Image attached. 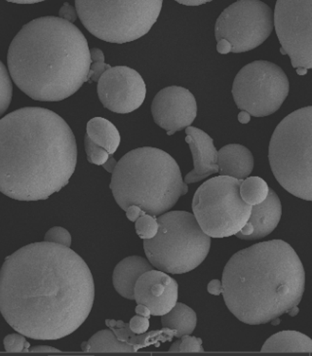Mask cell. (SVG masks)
Masks as SVG:
<instances>
[{
  "label": "cell",
  "mask_w": 312,
  "mask_h": 356,
  "mask_svg": "<svg viewBox=\"0 0 312 356\" xmlns=\"http://www.w3.org/2000/svg\"><path fill=\"white\" fill-rule=\"evenodd\" d=\"M95 300L90 268L69 247L36 242L7 257L0 273V311L16 332L59 340L85 322Z\"/></svg>",
  "instance_id": "cell-1"
},
{
  "label": "cell",
  "mask_w": 312,
  "mask_h": 356,
  "mask_svg": "<svg viewBox=\"0 0 312 356\" xmlns=\"http://www.w3.org/2000/svg\"><path fill=\"white\" fill-rule=\"evenodd\" d=\"M77 146L54 111L28 106L0 120V191L20 201L45 200L76 171Z\"/></svg>",
  "instance_id": "cell-2"
},
{
  "label": "cell",
  "mask_w": 312,
  "mask_h": 356,
  "mask_svg": "<svg viewBox=\"0 0 312 356\" xmlns=\"http://www.w3.org/2000/svg\"><path fill=\"white\" fill-rule=\"evenodd\" d=\"M91 63V49L81 31L53 16L24 26L7 54L12 81L40 102H60L76 93L88 81Z\"/></svg>",
  "instance_id": "cell-3"
},
{
  "label": "cell",
  "mask_w": 312,
  "mask_h": 356,
  "mask_svg": "<svg viewBox=\"0 0 312 356\" xmlns=\"http://www.w3.org/2000/svg\"><path fill=\"white\" fill-rule=\"evenodd\" d=\"M222 282L231 314L243 323L261 325L297 307L306 273L293 247L277 239L234 254L224 266Z\"/></svg>",
  "instance_id": "cell-4"
},
{
  "label": "cell",
  "mask_w": 312,
  "mask_h": 356,
  "mask_svg": "<svg viewBox=\"0 0 312 356\" xmlns=\"http://www.w3.org/2000/svg\"><path fill=\"white\" fill-rule=\"evenodd\" d=\"M110 188L121 209L138 205L154 216L172 209L188 191L175 159L151 147L125 154L116 164Z\"/></svg>",
  "instance_id": "cell-5"
},
{
  "label": "cell",
  "mask_w": 312,
  "mask_h": 356,
  "mask_svg": "<svg viewBox=\"0 0 312 356\" xmlns=\"http://www.w3.org/2000/svg\"><path fill=\"white\" fill-rule=\"evenodd\" d=\"M273 175L288 193L312 201V106L287 115L268 147Z\"/></svg>",
  "instance_id": "cell-6"
},
{
  "label": "cell",
  "mask_w": 312,
  "mask_h": 356,
  "mask_svg": "<svg viewBox=\"0 0 312 356\" xmlns=\"http://www.w3.org/2000/svg\"><path fill=\"white\" fill-rule=\"evenodd\" d=\"M156 236L144 241L147 260L156 270L181 275L202 265L211 247L197 218L186 211H171L157 218Z\"/></svg>",
  "instance_id": "cell-7"
},
{
  "label": "cell",
  "mask_w": 312,
  "mask_h": 356,
  "mask_svg": "<svg viewBox=\"0 0 312 356\" xmlns=\"http://www.w3.org/2000/svg\"><path fill=\"white\" fill-rule=\"evenodd\" d=\"M163 0H76L87 31L106 42H131L146 35L161 15Z\"/></svg>",
  "instance_id": "cell-8"
},
{
  "label": "cell",
  "mask_w": 312,
  "mask_h": 356,
  "mask_svg": "<svg viewBox=\"0 0 312 356\" xmlns=\"http://www.w3.org/2000/svg\"><path fill=\"white\" fill-rule=\"evenodd\" d=\"M242 181L229 176L215 177L200 186L193 196V214L210 237L236 236L250 219L253 206L242 198Z\"/></svg>",
  "instance_id": "cell-9"
},
{
  "label": "cell",
  "mask_w": 312,
  "mask_h": 356,
  "mask_svg": "<svg viewBox=\"0 0 312 356\" xmlns=\"http://www.w3.org/2000/svg\"><path fill=\"white\" fill-rule=\"evenodd\" d=\"M231 92L237 108L265 118L281 108L289 94V81L277 65L255 60L237 74Z\"/></svg>",
  "instance_id": "cell-10"
},
{
  "label": "cell",
  "mask_w": 312,
  "mask_h": 356,
  "mask_svg": "<svg viewBox=\"0 0 312 356\" xmlns=\"http://www.w3.org/2000/svg\"><path fill=\"white\" fill-rule=\"evenodd\" d=\"M274 13L261 0H238L222 11L215 36L227 53H243L263 44L274 29Z\"/></svg>",
  "instance_id": "cell-11"
},
{
  "label": "cell",
  "mask_w": 312,
  "mask_h": 356,
  "mask_svg": "<svg viewBox=\"0 0 312 356\" xmlns=\"http://www.w3.org/2000/svg\"><path fill=\"white\" fill-rule=\"evenodd\" d=\"M274 26L281 52L306 74L312 70V0H277Z\"/></svg>",
  "instance_id": "cell-12"
},
{
  "label": "cell",
  "mask_w": 312,
  "mask_h": 356,
  "mask_svg": "<svg viewBox=\"0 0 312 356\" xmlns=\"http://www.w3.org/2000/svg\"><path fill=\"white\" fill-rule=\"evenodd\" d=\"M147 86L137 70L125 65L111 67L98 82V96L106 108L113 113H130L144 104Z\"/></svg>",
  "instance_id": "cell-13"
},
{
  "label": "cell",
  "mask_w": 312,
  "mask_h": 356,
  "mask_svg": "<svg viewBox=\"0 0 312 356\" xmlns=\"http://www.w3.org/2000/svg\"><path fill=\"white\" fill-rule=\"evenodd\" d=\"M151 113L154 122L172 136L192 124L197 115V100L183 87H166L154 97Z\"/></svg>",
  "instance_id": "cell-14"
},
{
  "label": "cell",
  "mask_w": 312,
  "mask_h": 356,
  "mask_svg": "<svg viewBox=\"0 0 312 356\" xmlns=\"http://www.w3.org/2000/svg\"><path fill=\"white\" fill-rule=\"evenodd\" d=\"M178 283L165 271H147L138 280L135 287V301L149 307L151 316H165L178 301Z\"/></svg>",
  "instance_id": "cell-15"
},
{
  "label": "cell",
  "mask_w": 312,
  "mask_h": 356,
  "mask_svg": "<svg viewBox=\"0 0 312 356\" xmlns=\"http://www.w3.org/2000/svg\"><path fill=\"white\" fill-rule=\"evenodd\" d=\"M186 142L192 151L195 168L186 176L185 183H198L220 172L219 152L215 147L212 138L204 131L192 126L186 128Z\"/></svg>",
  "instance_id": "cell-16"
},
{
  "label": "cell",
  "mask_w": 312,
  "mask_h": 356,
  "mask_svg": "<svg viewBox=\"0 0 312 356\" xmlns=\"http://www.w3.org/2000/svg\"><path fill=\"white\" fill-rule=\"evenodd\" d=\"M281 215V201L275 191L270 188L267 200L253 206L252 214L248 222L252 225L254 232L251 236H246L244 241H258L272 234L279 224Z\"/></svg>",
  "instance_id": "cell-17"
},
{
  "label": "cell",
  "mask_w": 312,
  "mask_h": 356,
  "mask_svg": "<svg viewBox=\"0 0 312 356\" xmlns=\"http://www.w3.org/2000/svg\"><path fill=\"white\" fill-rule=\"evenodd\" d=\"M154 270L151 261L140 256L123 259L113 271V286L121 297L135 300V287L138 280L147 271Z\"/></svg>",
  "instance_id": "cell-18"
},
{
  "label": "cell",
  "mask_w": 312,
  "mask_h": 356,
  "mask_svg": "<svg viewBox=\"0 0 312 356\" xmlns=\"http://www.w3.org/2000/svg\"><path fill=\"white\" fill-rule=\"evenodd\" d=\"M217 164L222 176L245 180L252 173L255 161L252 152L246 147L231 144L220 149Z\"/></svg>",
  "instance_id": "cell-19"
},
{
  "label": "cell",
  "mask_w": 312,
  "mask_h": 356,
  "mask_svg": "<svg viewBox=\"0 0 312 356\" xmlns=\"http://www.w3.org/2000/svg\"><path fill=\"white\" fill-rule=\"evenodd\" d=\"M106 325L115 332L118 340L134 346L136 353L149 346L156 345L162 341H172L173 337L176 335V331L167 328L149 332V333L147 332L144 334H136L131 330L129 323H125L121 321H113V319H106Z\"/></svg>",
  "instance_id": "cell-20"
},
{
  "label": "cell",
  "mask_w": 312,
  "mask_h": 356,
  "mask_svg": "<svg viewBox=\"0 0 312 356\" xmlns=\"http://www.w3.org/2000/svg\"><path fill=\"white\" fill-rule=\"evenodd\" d=\"M263 353H312V340L297 331H282L270 337Z\"/></svg>",
  "instance_id": "cell-21"
},
{
  "label": "cell",
  "mask_w": 312,
  "mask_h": 356,
  "mask_svg": "<svg viewBox=\"0 0 312 356\" xmlns=\"http://www.w3.org/2000/svg\"><path fill=\"white\" fill-rule=\"evenodd\" d=\"M86 132L93 142L103 147L110 156L115 154L120 147L121 140L120 131L106 118H92L87 123Z\"/></svg>",
  "instance_id": "cell-22"
},
{
  "label": "cell",
  "mask_w": 312,
  "mask_h": 356,
  "mask_svg": "<svg viewBox=\"0 0 312 356\" xmlns=\"http://www.w3.org/2000/svg\"><path fill=\"white\" fill-rule=\"evenodd\" d=\"M163 328L176 331V338L181 339L185 335H192L197 324L195 312L190 307L176 302L171 312L161 317Z\"/></svg>",
  "instance_id": "cell-23"
},
{
  "label": "cell",
  "mask_w": 312,
  "mask_h": 356,
  "mask_svg": "<svg viewBox=\"0 0 312 356\" xmlns=\"http://www.w3.org/2000/svg\"><path fill=\"white\" fill-rule=\"evenodd\" d=\"M85 353H136L134 346L118 340L113 330H101L81 345Z\"/></svg>",
  "instance_id": "cell-24"
},
{
  "label": "cell",
  "mask_w": 312,
  "mask_h": 356,
  "mask_svg": "<svg viewBox=\"0 0 312 356\" xmlns=\"http://www.w3.org/2000/svg\"><path fill=\"white\" fill-rule=\"evenodd\" d=\"M270 193V188L260 177H248L242 181L240 195L249 205H258L263 202Z\"/></svg>",
  "instance_id": "cell-25"
},
{
  "label": "cell",
  "mask_w": 312,
  "mask_h": 356,
  "mask_svg": "<svg viewBox=\"0 0 312 356\" xmlns=\"http://www.w3.org/2000/svg\"><path fill=\"white\" fill-rule=\"evenodd\" d=\"M3 63H0V81H1V92H0V115H3L7 108L10 106L13 86L10 76Z\"/></svg>",
  "instance_id": "cell-26"
},
{
  "label": "cell",
  "mask_w": 312,
  "mask_h": 356,
  "mask_svg": "<svg viewBox=\"0 0 312 356\" xmlns=\"http://www.w3.org/2000/svg\"><path fill=\"white\" fill-rule=\"evenodd\" d=\"M135 227H136V232L140 238L144 239V241L152 239L158 234V220L154 215L146 214L137 220Z\"/></svg>",
  "instance_id": "cell-27"
},
{
  "label": "cell",
  "mask_w": 312,
  "mask_h": 356,
  "mask_svg": "<svg viewBox=\"0 0 312 356\" xmlns=\"http://www.w3.org/2000/svg\"><path fill=\"white\" fill-rule=\"evenodd\" d=\"M84 146L87 154V161L98 166H104L110 159V154L103 147L99 146L91 140L88 135H85Z\"/></svg>",
  "instance_id": "cell-28"
},
{
  "label": "cell",
  "mask_w": 312,
  "mask_h": 356,
  "mask_svg": "<svg viewBox=\"0 0 312 356\" xmlns=\"http://www.w3.org/2000/svg\"><path fill=\"white\" fill-rule=\"evenodd\" d=\"M92 63L90 70H89L88 81L99 82L104 72L110 69V65L106 64L105 55L103 51L99 48H92L91 49Z\"/></svg>",
  "instance_id": "cell-29"
},
{
  "label": "cell",
  "mask_w": 312,
  "mask_h": 356,
  "mask_svg": "<svg viewBox=\"0 0 312 356\" xmlns=\"http://www.w3.org/2000/svg\"><path fill=\"white\" fill-rule=\"evenodd\" d=\"M4 348L7 353H28L31 345L26 340V336L17 332L4 338Z\"/></svg>",
  "instance_id": "cell-30"
},
{
  "label": "cell",
  "mask_w": 312,
  "mask_h": 356,
  "mask_svg": "<svg viewBox=\"0 0 312 356\" xmlns=\"http://www.w3.org/2000/svg\"><path fill=\"white\" fill-rule=\"evenodd\" d=\"M44 241L60 244L67 247L72 245V236L64 227H55L46 232Z\"/></svg>",
  "instance_id": "cell-31"
},
{
  "label": "cell",
  "mask_w": 312,
  "mask_h": 356,
  "mask_svg": "<svg viewBox=\"0 0 312 356\" xmlns=\"http://www.w3.org/2000/svg\"><path fill=\"white\" fill-rule=\"evenodd\" d=\"M202 340L190 335L181 338L180 353H203Z\"/></svg>",
  "instance_id": "cell-32"
},
{
  "label": "cell",
  "mask_w": 312,
  "mask_h": 356,
  "mask_svg": "<svg viewBox=\"0 0 312 356\" xmlns=\"http://www.w3.org/2000/svg\"><path fill=\"white\" fill-rule=\"evenodd\" d=\"M130 328L136 334L147 333L149 328V317H144L137 316L132 317L131 321L129 322Z\"/></svg>",
  "instance_id": "cell-33"
},
{
  "label": "cell",
  "mask_w": 312,
  "mask_h": 356,
  "mask_svg": "<svg viewBox=\"0 0 312 356\" xmlns=\"http://www.w3.org/2000/svg\"><path fill=\"white\" fill-rule=\"evenodd\" d=\"M60 18L65 19V20L74 23L79 18V13H77L76 8L69 6L67 2L62 6L59 12Z\"/></svg>",
  "instance_id": "cell-34"
},
{
  "label": "cell",
  "mask_w": 312,
  "mask_h": 356,
  "mask_svg": "<svg viewBox=\"0 0 312 356\" xmlns=\"http://www.w3.org/2000/svg\"><path fill=\"white\" fill-rule=\"evenodd\" d=\"M146 214H147L146 211L142 210L138 205H130L126 210L127 219L133 222H136L138 219H140V218Z\"/></svg>",
  "instance_id": "cell-35"
},
{
  "label": "cell",
  "mask_w": 312,
  "mask_h": 356,
  "mask_svg": "<svg viewBox=\"0 0 312 356\" xmlns=\"http://www.w3.org/2000/svg\"><path fill=\"white\" fill-rule=\"evenodd\" d=\"M208 292L215 296H220L224 293V286H222V281L214 280L208 284Z\"/></svg>",
  "instance_id": "cell-36"
},
{
  "label": "cell",
  "mask_w": 312,
  "mask_h": 356,
  "mask_svg": "<svg viewBox=\"0 0 312 356\" xmlns=\"http://www.w3.org/2000/svg\"><path fill=\"white\" fill-rule=\"evenodd\" d=\"M28 353H60V350L55 348H51L47 346H36L33 348H30Z\"/></svg>",
  "instance_id": "cell-37"
},
{
  "label": "cell",
  "mask_w": 312,
  "mask_h": 356,
  "mask_svg": "<svg viewBox=\"0 0 312 356\" xmlns=\"http://www.w3.org/2000/svg\"><path fill=\"white\" fill-rule=\"evenodd\" d=\"M178 3L183 4L186 6H199L211 2L212 0H175Z\"/></svg>",
  "instance_id": "cell-38"
},
{
  "label": "cell",
  "mask_w": 312,
  "mask_h": 356,
  "mask_svg": "<svg viewBox=\"0 0 312 356\" xmlns=\"http://www.w3.org/2000/svg\"><path fill=\"white\" fill-rule=\"evenodd\" d=\"M135 312H136L138 316L149 317V318L151 316V309H149V307L145 306V305H138Z\"/></svg>",
  "instance_id": "cell-39"
},
{
  "label": "cell",
  "mask_w": 312,
  "mask_h": 356,
  "mask_svg": "<svg viewBox=\"0 0 312 356\" xmlns=\"http://www.w3.org/2000/svg\"><path fill=\"white\" fill-rule=\"evenodd\" d=\"M116 164H117V162L115 161V159H113V156H110V159H108V161L106 162L105 165L103 167L106 171L110 172V173H113V170H115Z\"/></svg>",
  "instance_id": "cell-40"
},
{
  "label": "cell",
  "mask_w": 312,
  "mask_h": 356,
  "mask_svg": "<svg viewBox=\"0 0 312 356\" xmlns=\"http://www.w3.org/2000/svg\"><path fill=\"white\" fill-rule=\"evenodd\" d=\"M6 1L17 4H35L45 1V0H6Z\"/></svg>",
  "instance_id": "cell-41"
},
{
  "label": "cell",
  "mask_w": 312,
  "mask_h": 356,
  "mask_svg": "<svg viewBox=\"0 0 312 356\" xmlns=\"http://www.w3.org/2000/svg\"><path fill=\"white\" fill-rule=\"evenodd\" d=\"M250 113H247V111H242L238 115V120L240 121L241 123H248L250 121Z\"/></svg>",
  "instance_id": "cell-42"
},
{
  "label": "cell",
  "mask_w": 312,
  "mask_h": 356,
  "mask_svg": "<svg viewBox=\"0 0 312 356\" xmlns=\"http://www.w3.org/2000/svg\"><path fill=\"white\" fill-rule=\"evenodd\" d=\"M180 345H181V339L180 341H176L173 343L169 348V353H180Z\"/></svg>",
  "instance_id": "cell-43"
}]
</instances>
